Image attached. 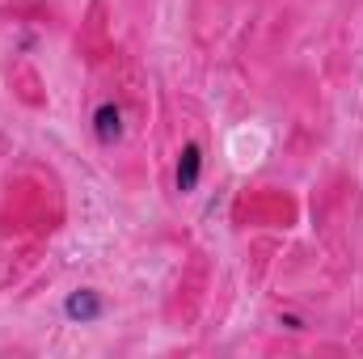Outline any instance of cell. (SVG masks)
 Wrapping results in <instances>:
<instances>
[{
  "instance_id": "6da1fadb",
  "label": "cell",
  "mask_w": 363,
  "mask_h": 359,
  "mask_svg": "<svg viewBox=\"0 0 363 359\" xmlns=\"http://www.w3.org/2000/svg\"><path fill=\"white\" fill-rule=\"evenodd\" d=\"M194 182H199V148L186 144L182 148V165H178V186L182 190H194Z\"/></svg>"
},
{
  "instance_id": "7a4b0ae2",
  "label": "cell",
  "mask_w": 363,
  "mask_h": 359,
  "mask_svg": "<svg viewBox=\"0 0 363 359\" xmlns=\"http://www.w3.org/2000/svg\"><path fill=\"white\" fill-rule=\"evenodd\" d=\"M97 136H101L106 144L118 136V110H114V106H101V110H97Z\"/></svg>"
},
{
  "instance_id": "3957f363",
  "label": "cell",
  "mask_w": 363,
  "mask_h": 359,
  "mask_svg": "<svg viewBox=\"0 0 363 359\" xmlns=\"http://www.w3.org/2000/svg\"><path fill=\"white\" fill-rule=\"evenodd\" d=\"M68 313H72V317H97V300H93L89 292H81V296L68 300Z\"/></svg>"
}]
</instances>
